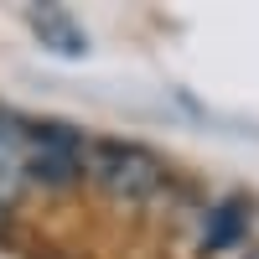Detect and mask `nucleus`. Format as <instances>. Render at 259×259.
Wrapping results in <instances>:
<instances>
[{"instance_id": "obj_1", "label": "nucleus", "mask_w": 259, "mask_h": 259, "mask_svg": "<svg viewBox=\"0 0 259 259\" xmlns=\"http://www.w3.org/2000/svg\"><path fill=\"white\" fill-rule=\"evenodd\" d=\"M109 202H145L166 182V166L150 145L135 140H94L89 145V171H83Z\"/></svg>"}, {"instance_id": "obj_2", "label": "nucleus", "mask_w": 259, "mask_h": 259, "mask_svg": "<svg viewBox=\"0 0 259 259\" xmlns=\"http://www.w3.org/2000/svg\"><path fill=\"white\" fill-rule=\"evenodd\" d=\"M26 145H31V156H26L21 171L31 182H41V187H73L89 171V140L62 119H31L26 124Z\"/></svg>"}, {"instance_id": "obj_3", "label": "nucleus", "mask_w": 259, "mask_h": 259, "mask_svg": "<svg viewBox=\"0 0 259 259\" xmlns=\"http://www.w3.org/2000/svg\"><path fill=\"white\" fill-rule=\"evenodd\" d=\"M26 26L36 31V41L57 57H83L89 52V31L62 11V6H26Z\"/></svg>"}, {"instance_id": "obj_4", "label": "nucleus", "mask_w": 259, "mask_h": 259, "mask_svg": "<svg viewBox=\"0 0 259 259\" xmlns=\"http://www.w3.org/2000/svg\"><path fill=\"white\" fill-rule=\"evenodd\" d=\"M244 223H249V218H244V202H239V197H228L218 212H212V223H207V233H202V249H207V254L228 249V244L244 233Z\"/></svg>"}, {"instance_id": "obj_5", "label": "nucleus", "mask_w": 259, "mask_h": 259, "mask_svg": "<svg viewBox=\"0 0 259 259\" xmlns=\"http://www.w3.org/2000/svg\"><path fill=\"white\" fill-rule=\"evenodd\" d=\"M21 192H26V171H21V161L0 145V212H11L21 202Z\"/></svg>"}]
</instances>
